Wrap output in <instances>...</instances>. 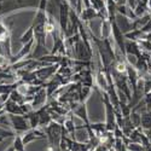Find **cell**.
I'll return each mask as SVG.
<instances>
[{"label": "cell", "mask_w": 151, "mask_h": 151, "mask_svg": "<svg viewBox=\"0 0 151 151\" xmlns=\"http://www.w3.org/2000/svg\"><path fill=\"white\" fill-rule=\"evenodd\" d=\"M129 119L132 121V124L134 126L135 128H140L142 124V112H138V110H132Z\"/></svg>", "instance_id": "cb8c5ba5"}, {"label": "cell", "mask_w": 151, "mask_h": 151, "mask_svg": "<svg viewBox=\"0 0 151 151\" xmlns=\"http://www.w3.org/2000/svg\"><path fill=\"white\" fill-rule=\"evenodd\" d=\"M37 114H39V127H46L53 121L52 116H51V112L48 110V106L45 104L42 108L37 109Z\"/></svg>", "instance_id": "7c38bea8"}, {"label": "cell", "mask_w": 151, "mask_h": 151, "mask_svg": "<svg viewBox=\"0 0 151 151\" xmlns=\"http://www.w3.org/2000/svg\"><path fill=\"white\" fill-rule=\"evenodd\" d=\"M100 28H102V32H100V39H108V37H111V22L109 19H103Z\"/></svg>", "instance_id": "d6986e66"}, {"label": "cell", "mask_w": 151, "mask_h": 151, "mask_svg": "<svg viewBox=\"0 0 151 151\" xmlns=\"http://www.w3.org/2000/svg\"><path fill=\"white\" fill-rule=\"evenodd\" d=\"M126 55H133L135 57H139L142 55V50L137 41L126 39Z\"/></svg>", "instance_id": "2e32d148"}, {"label": "cell", "mask_w": 151, "mask_h": 151, "mask_svg": "<svg viewBox=\"0 0 151 151\" xmlns=\"http://www.w3.org/2000/svg\"><path fill=\"white\" fill-rule=\"evenodd\" d=\"M24 116L28 119L30 128H39V114H37V110H33Z\"/></svg>", "instance_id": "44dd1931"}, {"label": "cell", "mask_w": 151, "mask_h": 151, "mask_svg": "<svg viewBox=\"0 0 151 151\" xmlns=\"http://www.w3.org/2000/svg\"><path fill=\"white\" fill-rule=\"evenodd\" d=\"M126 4H127V5L134 11V9L137 7V5L139 4V0H126Z\"/></svg>", "instance_id": "f1b7e54d"}, {"label": "cell", "mask_w": 151, "mask_h": 151, "mask_svg": "<svg viewBox=\"0 0 151 151\" xmlns=\"http://www.w3.org/2000/svg\"><path fill=\"white\" fill-rule=\"evenodd\" d=\"M47 151H53V149H52V147H50V146H48V147H47Z\"/></svg>", "instance_id": "836d02e7"}, {"label": "cell", "mask_w": 151, "mask_h": 151, "mask_svg": "<svg viewBox=\"0 0 151 151\" xmlns=\"http://www.w3.org/2000/svg\"><path fill=\"white\" fill-rule=\"evenodd\" d=\"M10 99H12L14 102H16V103H18V104H21V105L26 103V97H24L23 94H21V93L17 91V88L14 90V91L10 93Z\"/></svg>", "instance_id": "d4e9b609"}, {"label": "cell", "mask_w": 151, "mask_h": 151, "mask_svg": "<svg viewBox=\"0 0 151 151\" xmlns=\"http://www.w3.org/2000/svg\"><path fill=\"white\" fill-rule=\"evenodd\" d=\"M0 53H3L7 57H12L11 55V30L4 23L3 19H0Z\"/></svg>", "instance_id": "3957f363"}, {"label": "cell", "mask_w": 151, "mask_h": 151, "mask_svg": "<svg viewBox=\"0 0 151 151\" xmlns=\"http://www.w3.org/2000/svg\"><path fill=\"white\" fill-rule=\"evenodd\" d=\"M65 151H70V150H69V149H67V150H65Z\"/></svg>", "instance_id": "d590c367"}, {"label": "cell", "mask_w": 151, "mask_h": 151, "mask_svg": "<svg viewBox=\"0 0 151 151\" xmlns=\"http://www.w3.org/2000/svg\"><path fill=\"white\" fill-rule=\"evenodd\" d=\"M116 12H117V14H121V15L126 16V17H128V18H131L132 21L137 18V16H135V14H134V11H133L127 4L117 5V7H116Z\"/></svg>", "instance_id": "e0dca14e"}, {"label": "cell", "mask_w": 151, "mask_h": 151, "mask_svg": "<svg viewBox=\"0 0 151 151\" xmlns=\"http://www.w3.org/2000/svg\"><path fill=\"white\" fill-rule=\"evenodd\" d=\"M71 115L73 114H71V111H70L69 114H68V117L64 119V121H63V128L65 129V132L73 138V139H75V132L78 131V126H75ZM75 140H76V139H75Z\"/></svg>", "instance_id": "9a60e30c"}, {"label": "cell", "mask_w": 151, "mask_h": 151, "mask_svg": "<svg viewBox=\"0 0 151 151\" xmlns=\"http://www.w3.org/2000/svg\"><path fill=\"white\" fill-rule=\"evenodd\" d=\"M90 127H91V129L94 132V134H96V137H97V138H99L102 134H104L105 132H108L106 126H105V122H104V123H103V122H99V123H92V124H90Z\"/></svg>", "instance_id": "7402d4cb"}, {"label": "cell", "mask_w": 151, "mask_h": 151, "mask_svg": "<svg viewBox=\"0 0 151 151\" xmlns=\"http://www.w3.org/2000/svg\"><path fill=\"white\" fill-rule=\"evenodd\" d=\"M46 139L48 140V146L52 147L53 151H59V144L63 133V123L58 121H52L45 127Z\"/></svg>", "instance_id": "7a4b0ae2"}, {"label": "cell", "mask_w": 151, "mask_h": 151, "mask_svg": "<svg viewBox=\"0 0 151 151\" xmlns=\"http://www.w3.org/2000/svg\"><path fill=\"white\" fill-rule=\"evenodd\" d=\"M143 132L145 133V135L147 137V139H149V142H150V144H151V129H143Z\"/></svg>", "instance_id": "f546056e"}, {"label": "cell", "mask_w": 151, "mask_h": 151, "mask_svg": "<svg viewBox=\"0 0 151 151\" xmlns=\"http://www.w3.org/2000/svg\"><path fill=\"white\" fill-rule=\"evenodd\" d=\"M47 91H46V87L45 85L41 87V88L37 91L33 97H32V102H30V105L33 108V110H37V109H40L42 108L46 102H47Z\"/></svg>", "instance_id": "30bf717a"}, {"label": "cell", "mask_w": 151, "mask_h": 151, "mask_svg": "<svg viewBox=\"0 0 151 151\" xmlns=\"http://www.w3.org/2000/svg\"><path fill=\"white\" fill-rule=\"evenodd\" d=\"M80 19L82 23L87 24L91 19L93 18H99V14H98V11L93 7V6H90V7H85L82 9V11L80 12V15H79Z\"/></svg>", "instance_id": "4fadbf2b"}, {"label": "cell", "mask_w": 151, "mask_h": 151, "mask_svg": "<svg viewBox=\"0 0 151 151\" xmlns=\"http://www.w3.org/2000/svg\"><path fill=\"white\" fill-rule=\"evenodd\" d=\"M142 129H151V110L145 109L142 111V124H140Z\"/></svg>", "instance_id": "ac0fdd59"}, {"label": "cell", "mask_w": 151, "mask_h": 151, "mask_svg": "<svg viewBox=\"0 0 151 151\" xmlns=\"http://www.w3.org/2000/svg\"><path fill=\"white\" fill-rule=\"evenodd\" d=\"M114 22L116 23V26L121 29V32H122L123 34L133 30V26H132V22H133V21H132L131 18H128V17L121 15V14H116Z\"/></svg>", "instance_id": "8fae6325"}, {"label": "cell", "mask_w": 151, "mask_h": 151, "mask_svg": "<svg viewBox=\"0 0 151 151\" xmlns=\"http://www.w3.org/2000/svg\"><path fill=\"white\" fill-rule=\"evenodd\" d=\"M147 7H149V11L151 12V0H149V1H147Z\"/></svg>", "instance_id": "d6a6232c"}, {"label": "cell", "mask_w": 151, "mask_h": 151, "mask_svg": "<svg viewBox=\"0 0 151 151\" xmlns=\"http://www.w3.org/2000/svg\"><path fill=\"white\" fill-rule=\"evenodd\" d=\"M30 40H34V27H33V24H30V27L24 32L22 34V36L19 37V41L22 42V45L29 42Z\"/></svg>", "instance_id": "603a6c76"}, {"label": "cell", "mask_w": 151, "mask_h": 151, "mask_svg": "<svg viewBox=\"0 0 151 151\" xmlns=\"http://www.w3.org/2000/svg\"><path fill=\"white\" fill-rule=\"evenodd\" d=\"M70 111H71V114H73V115L78 116L79 119H81V120L83 121L86 128L91 124V123H90V120H88V111H87L86 103L76 102V103L71 104V106H70Z\"/></svg>", "instance_id": "52a82bcc"}, {"label": "cell", "mask_w": 151, "mask_h": 151, "mask_svg": "<svg viewBox=\"0 0 151 151\" xmlns=\"http://www.w3.org/2000/svg\"><path fill=\"white\" fill-rule=\"evenodd\" d=\"M116 3V5H121V4H126V0H114Z\"/></svg>", "instance_id": "4dcf8cb0"}, {"label": "cell", "mask_w": 151, "mask_h": 151, "mask_svg": "<svg viewBox=\"0 0 151 151\" xmlns=\"http://www.w3.org/2000/svg\"><path fill=\"white\" fill-rule=\"evenodd\" d=\"M40 0H0V18L15 11L24 9H37Z\"/></svg>", "instance_id": "6da1fadb"}, {"label": "cell", "mask_w": 151, "mask_h": 151, "mask_svg": "<svg viewBox=\"0 0 151 151\" xmlns=\"http://www.w3.org/2000/svg\"><path fill=\"white\" fill-rule=\"evenodd\" d=\"M34 45H35V39L34 40H30L29 42L27 44H23V46L21 47L19 51L15 55V56H12L10 58V62H11V64H15V63L22 60V59H26L29 57V55L32 53L33 51V48H34Z\"/></svg>", "instance_id": "ba28073f"}, {"label": "cell", "mask_w": 151, "mask_h": 151, "mask_svg": "<svg viewBox=\"0 0 151 151\" xmlns=\"http://www.w3.org/2000/svg\"><path fill=\"white\" fill-rule=\"evenodd\" d=\"M150 71H151V58H150Z\"/></svg>", "instance_id": "e575fe53"}, {"label": "cell", "mask_w": 151, "mask_h": 151, "mask_svg": "<svg viewBox=\"0 0 151 151\" xmlns=\"http://www.w3.org/2000/svg\"><path fill=\"white\" fill-rule=\"evenodd\" d=\"M58 68H59V64H50V65L37 68L36 70H34V74L40 81L46 83L48 80H51L55 76V74L58 71Z\"/></svg>", "instance_id": "5b68a950"}, {"label": "cell", "mask_w": 151, "mask_h": 151, "mask_svg": "<svg viewBox=\"0 0 151 151\" xmlns=\"http://www.w3.org/2000/svg\"><path fill=\"white\" fill-rule=\"evenodd\" d=\"M140 30H142L144 34H151V19L145 24L144 27L140 28Z\"/></svg>", "instance_id": "83f0119b"}, {"label": "cell", "mask_w": 151, "mask_h": 151, "mask_svg": "<svg viewBox=\"0 0 151 151\" xmlns=\"http://www.w3.org/2000/svg\"><path fill=\"white\" fill-rule=\"evenodd\" d=\"M14 147L16 151H27L26 150V145H24L23 140H22V135L16 134V137L14 138Z\"/></svg>", "instance_id": "484cf974"}, {"label": "cell", "mask_w": 151, "mask_h": 151, "mask_svg": "<svg viewBox=\"0 0 151 151\" xmlns=\"http://www.w3.org/2000/svg\"><path fill=\"white\" fill-rule=\"evenodd\" d=\"M111 36L114 37V41L116 44V47L119 51L126 57V37L124 34L121 32V29L116 26L115 22L111 23Z\"/></svg>", "instance_id": "8992f818"}, {"label": "cell", "mask_w": 151, "mask_h": 151, "mask_svg": "<svg viewBox=\"0 0 151 151\" xmlns=\"http://www.w3.org/2000/svg\"><path fill=\"white\" fill-rule=\"evenodd\" d=\"M41 139H46V133L37 128H30L22 134V140L24 145H28L35 140H41Z\"/></svg>", "instance_id": "9c48e42d"}, {"label": "cell", "mask_w": 151, "mask_h": 151, "mask_svg": "<svg viewBox=\"0 0 151 151\" xmlns=\"http://www.w3.org/2000/svg\"><path fill=\"white\" fill-rule=\"evenodd\" d=\"M5 151H16L15 150V147H14V145H12V146H10V147H7Z\"/></svg>", "instance_id": "1f68e13d"}, {"label": "cell", "mask_w": 151, "mask_h": 151, "mask_svg": "<svg viewBox=\"0 0 151 151\" xmlns=\"http://www.w3.org/2000/svg\"><path fill=\"white\" fill-rule=\"evenodd\" d=\"M4 110L6 114H12V115H24V111L21 106V104L14 102L12 99H7L4 105Z\"/></svg>", "instance_id": "5bb4252c"}, {"label": "cell", "mask_w": 151, "mask_h": 151, "mask_svg": "<svg viewBox=\"0 0 151 151\" xmlns=\"http://www.w3.org/2000/svg\"><path fill=\"white\" fill-rule=\"evenodd\" d=\"M16 134L17 133L14 131H9V129L0 127V142H3L4 139H6V138H15Z\"/></svg>", "instance_id": "4316f807"}, {"label": "cell", "mask_w": 151, "mask_h": 151, "mask_svg": "<svg viewBox=\"0 0 151 151\" xmlns=\"http://www.w3.org/2000/svg\"><path fill=\"white\" fill-rule=\"evenodd\" d=\"M9 115V120H10V124L11 127L14 128V132L16 133H24L26 131L30 129V124L28 119L24 115H12V114H7Z\"/></svg>", "instance_id": "277c9868"}, {"label": "cell", "mask_w": 151, "mask_h": 151, "mask_svg": "<svg viewBox=\"0 0 151 151\" xmlns=\"http://www.w3.org/2000/svg\"><path fill=\"white\" fill-rule=\"evenodd\" d=\"M92 87H87V86H81V88L79 91V102L80 103H87V100L90 99L92 94Z\"/></svg>", "instance_id": "ffe728a7"}]
</instances>
